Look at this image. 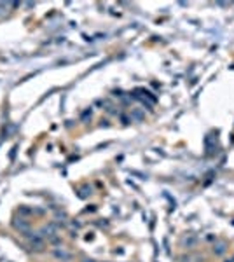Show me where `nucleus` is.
<instances>
[{
    "label": "nucleus",
    "mask_w": 234,
    "mask_h": 262,
    "mask_svg": "<svg viewBox=\"0 0 234 262\" xmlns=\"http://www.w3.org/2000/svg\"><path fill=\"white\" fill-rule=\"evenodd\" d=\"M14 227H16V229H19L21 232H26V234H28V229H30V227H28V222H25V220L14 222Z\"/></svg>",
    "instance_id": "f03ea898"
},
{
    "label": "nucleus",
    "mask_w": 234,
    "mask_h": 262,
    "mask_svg": "<svg viewBox=\"0 0 234 262\" xmlns=\"http://www.w3.org/2000/svg\"><path fill=\"white\" fill-rule=\"evenodd\" d=\"M53 253H54V257H56V259H60V260H70V259H72V255H70L68 252L60 250V248H56Z\"/></svg>",
    "instance_id": "f257e3e1"
},
{
    "label": "nucleus",
    "mask_w": 234,
    "mask_h": 262,
    "mask_svg": "<svg viewBox=\"0 0 234 262\" xmlns=\"http://www.w3.org/2000/svg\"><path fill=\"white\" fill-rule=\"evenodd\" d=\"M84 262H93V260H84Z\"/></svg>",
    "instance_id": "7ed1b4c3"
}]
</instances>
